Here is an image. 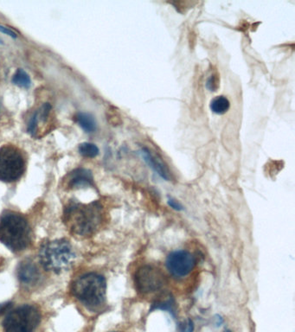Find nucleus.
<instances>
[{
	"instance_id": "obj_12",
	"label": "nucleus",
	"mask_w": 295,
	"mask_h": 332,
	"mask_svg": "<svg viewBox=\"0 0 295 332\" xmlns=\"http://www.w3.org/2000/svg\"><path fill=\"white\" fill-rule=\"evenodd\" d=\"M155 310H161L165 311H168L175 317L176 314V302L175 299L170 293L165 292L159 295L154 302L151 305V308L150 311H155Z\"/></svg>"
},
{
	"instance_id": "obj_14",
	"label": "nucleus",
	"mask_w": 295,
	"mask_h": 332,
	"mask_svg": "<svg viewBox=\"0 0 295 332\" xmlns=\"http://www.w3.org/2000/svg\"><path fill=\"white\" fill-rule=\"evenodd\" d=\"M76 121L86 132H93L96 130L95 118L87 113H79L76 115Z\"/></svg>"
},
{
	"instance_id": "obj_15",
	"label": "nucleus",
	"mask_w": 295,
	"mask_h": 332,
	"mask_svg": "<svg viewBox=\"0 0 295 332\" xmlns=\"http://www.w3.org/2000/svg\"><path fill=\"white\" fill-rule=\"evenodd\" d=\"M12 83L19 87L28 88L30 87L31 81L26 72L22 68H19L16 72L15 75L12 77Z\"/></svg>"
},
{
	"instance_id": "obj_4",
	"label": "nucleus",
	"mask_w": 295,
	"mask_h": 332,
	"mask_svg": "<svg viewBox=\"0 0 295 332\" xmlns=\"http://www.w3.org/2000/svg\"><path fill=\"white\" fill-rule=\"evenodd\" d=\"M39 260L46 271L55 273L67 271L75 261L72 246L64 239L43 242L39 250Z\"/></svg>"
},
{
	"instance_id": "obj_3",
	"label": "nucleus",
	"mask_w": 295,
	"mask_h": 332,
	"mask_svg": "<svg viewBox=\"0 0 295 332\" xmlns=\"http://www.w3.org/2000/svg\"><path fill=\"white\" fill-rule=\"evenodd\" d=\"M70 290L73 296L88 309H98L106 301V279L95 272L80 276L73 282Z\"/></svg>"
},
{
	"instance_id": "obj_13",
	"label": "nucleus",
	"mask_w": 295,
	"mask_h": 332,
	"mask_svg": "<svg viewBox=\"0 0 295 332\" xmlns=\"http://www.w3.org/2000/svg\"><path fill=\"white\" fill-rule=\"evenodd\" d=\"M230 107H231V102L227 97L223 95L216 96V98L212 100L210 104V108L211 110L212 113H216L218 115H223L224 113H227Z\"/></svg>"
},
{
	"instance_id": "obj_21",
	"label": "nucleus",
	"mask_w": 295,
	"mask_h": 332,
	"mask_svg": "<svg viewBox=\"0 0 295 332\" xmlns=\"http://www.w3.org/2000/svg\"><path fill=\"white\" fill-rule=\"evenodd\" d=\"M12 302L3 303L0 304V315H4V314L8 313L12 309Z\"/></svg>"
},
{
	"instance_id": "obj_17",
	"label": "nucleus",
	"mask_w": 295,
	"mask_h": 332,
	"mask_svg": "<svg viewBox=\"0 0 295 332\" xmlns=\"http://www.w3.org/2000/svg\"><path fill=\"white\" fill-rule=\"evenodd\" d=\"M206 87L210 91H216L217 88L219 87V78L217 75L212 74L211 76H210L207 83H206Z\"/></svg>"
},
{
	"instance_id": "obj_10",
	"label": "nucleus",
	"mask_w": 295,
	"mask_h": 332,
	"mask_svg": "<svg viewBox=\"0 0 295 332\" xmlns=\"http://www.w3.org/2000/svg\"><path fill=\"white\" fill-rule=\"evenodd\" d=\"M140 153L142 159H144L145 162L147 163L148 166L154 170L160 178H162L167 181H170V170L168 169L167 165L163 162L159 157H156V155L153 154L147 147L140 148Z\"/></svg>"
},
{
	"instance_id": "obj_20",
	"label": "nucleus",
	"mask_w": 295,
	"mask_h": 332,
	"mask_svg": "<svg viewBox=\"0 0 295 332\" xmlns=\"http://www.w3.org/2000/svg\"><path fill=\"white\" fill-rule=\"evenodd\" d=\"M168 204H169V206L170 208H172L175 210H178L179 211V210L183 209V206L180 204V203L176 200V199H174V198H172V197H169Z\"/></svg>"
},
{
	"instance_id": "obj_16",
	"label": "nucleus",
	"mask_w": 295,
	"mask_h": 332,
	"mask_svg": "<svg viewBox=\"0 0 295 332\" xmlns=\"http://www.w3.org/2000/svg\"><path fill=\"white\" fill-rule=\"evenodd\" d=\"M99 148L95 144L84 143L81 144L79 146L80 154L83 155L86 158H95L99 154Z\"/></svg>"
},
{
	"instance_id": "obj_18",
	"label": "nucleus",
	"mask_w": 295,
	"mask_h": 332,
	"mask_svg": "<svg viewBox=\"0 0 295 332\" xmlns=\"http://www.w3.org/2000/svg\"><path fill=\"white\" fill-rule=\"evenodd\" d=\"M194 332V324L190 319L179 323L177 329V332Z\"/></svg>"
},
{
	"instance_id": "obj_1",
	"label": "nucleus",
	"mask_w": 295,
	"mask_h": 332,
	"mask_svg": "<svg viewBox=\"0 0 295 332\" xmlns=\"http://www.w3.org/2000/svg\"><path fill=\"white\" fill-rule=\"evenodd\" d=\"M63 221L71 234L88 237L95 234L102 226L103 206L99 202L88 204L70 202L64 208Z\"/></svg>"
},
{
	"instance_id": "obj_6",
	"label": "nucleus",
	"mask_w": 295,
	"mask_h": 332,
	"mask_svg": "<svg viewBox=\"0 0 295 332\" xmlns=\"http://www.w3.org/2000/svg\"><path fill=\"white\" fill-rule=\"evenodd\" d=\"M24 170V159L17 148L11 145L0 148V181H17L22 177Z\"/></svg>"
},
{
	"instance_id": "obj_2",
	"label": "nucleus",
	"mask_w": 295,
	"mask_h": 332,
	"mask_svg": "<svg viewBox=\"0 0 295 332\" xmlns=\"http://www.w3.org/2000/svg\"><path fill=\"white\" fill-rule=\"evenodd\" d=\"M0 242L12 252H21L31 243V229L23 215L4 211L0 216Z\"/></svg>"
},
{
	"instance_id": "obj_5",
	"label": "nucleus",
	"mask_w": 295,
	"mask_h": 332,
	"mask_svg": "<svg viewBox=\"0 0 295 332\" xmlns=\"http://www.w3.org/2000/svg\"><path fill=\"white\" fill-rule=\"evenodd\" d=\"M42 319L34 306L23 305L8 312L3 322L4 332H34Z\"/></svg>"
},
{
	"instance_id": "obj_19",
	"label": "nucleus",
	"mask_w": 295,
	"mask_h": 332,
	"mask_svg": "<svg viewBox=\"0 0 295 332\" xmlns=\"http://www.w3.org/2000/svg\"><path fill=\"white\" fill-rule=\"evenodd\" d=\"M38 114H37V113H35L34 115L32 116L31 120H30L29 125H28V132H30L31 135H34L36 133L37 126H38Z\"/></svg>"
},
{
	"instance_id": "obj_23",
	"label": "nucleus",
	"mask_w": 295,
	"mask_h": 332,
	"mask_svg": "<svg viewBox=\"0 0 295 332\" xmlns=\"http://www.w3.org/2000/svg\"><path fill=\"white\" fill-rule=\"evenodd\" d=\"M0 43H2V41H0Z\"/></svg>"
},
{
	"instance_id": "obj_9",
	"label": "nucleus",
	"mask_w": 295,
	"mask_h": 332,
	"mask_svg": "<svg viewBox=\"0 0 295 332\" xmlns=\"http://www.w3.org/2000/svg\"><path fill=\"white\" fill-rule=\"evenodd\" d=\"M19 281L25 286H34L41 278V272L37 265L30 260L20 262L17 269Z\"/></svg>"
},
{
	"instance_id": "obj_8",
	"label": "nucleus",
	"mask_w": 295,
	"mask_h": 332,
	"mask_svg": "<svg viewBox=\"0 0 295 332\" xmlns=\"http://www.w3.org/2000/svg\"><path fill=\"white\" fill-rule=\"evenodd\" d=\"M196 266V259L191 253L178 250L170 253L167 259L168 271L175 277H185L191 272Z\"/></svg>"
},
{
	"instance_id": "obj_11",
	"label": "nucleus",
	"mask_w": 295,
	"mask_h": 332,
	"mask_svg": "<svg viewBox=\"0 0 295 332\" xmlns=\"http://www.w3.org/2000/svg\"><path fill=\"white\" fill-rule=\"evenodd\" d=\"M94 185V178L88 170L79 168L73 170L68 178V186L70 189H80Z\"/></svg>"
},
{
	"instance_id": "obj_7",
	"label": "nucleus",
	"mask_w": 295,
	"mask_h": 332,
	"mask_svg": "<svg viewBox=\"0 0 295 332\" xmlns=\"http://www.w3.org/2000/svg\"><path fill=\"white\" fill-rule=\"evenodd\" d=\"M135 290L141 294H149L159 290L166 283V277L159 268L145 265L137 269L133 277Z\"/></svg>"
},
{
	"instance_id": "obj_24",
	"label": "nucleus",
	"mask_w": 295,
	"mask_h": 332,
	"mask_svg": "<svg viewBox=\"0 0 295 332\" xmlns=\"http://www.w3.org/2000/svg\"></svg>"
},
{
	"instance_id": "obj_22",
	"label": "nucleus",
	"mask_w": 295,
	"mask_h": 332,
	"mask_svg": "<svg viewBox=\"0 0 295 332\" xmlns=\"http://www.w3.org/2000/svg\"><path fill=\"white\" fill-rule=\"evenodd\" d=\"M0 32H3L4 34L9 35L10 37H12L13 38H17V34H16L13 30H10L9 28L2 26V25H0Z\"/></svg>"
}]
</instances>
